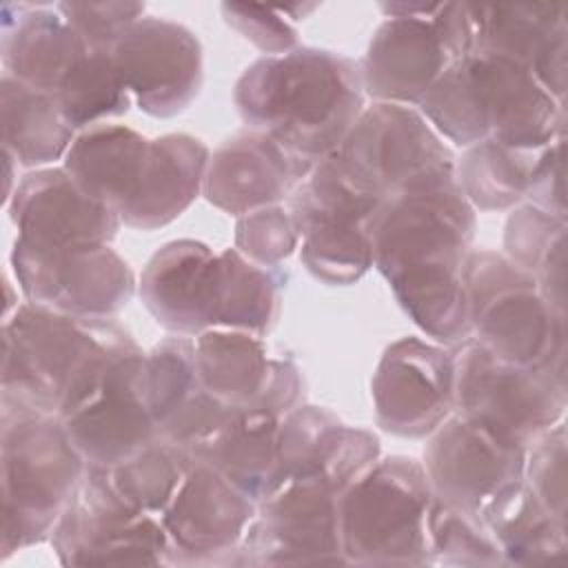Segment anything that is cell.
I'll return each instance as SVG.
<instances>
[{"label": "cell", "instance_id": "cell-38", "mask_svg": "<svg viewBox=\"0 0 568 568\" xmlns=\"http://www.w3.org/2000/svg\"><path fill=\"white\" fill-rule=\"evenodd\" d=\"M300 246V231L293 220V213L282 206H264L237 217L235 224V248L262 264L277 266L295 253Z\"/></svg>", "mask_w": 568, "mask_h": 568}, {"label": "cell", "instance_id": "cell-39", "mask_svg": "<svg viewBox=\"0 0 568 568\" xmlns=\"http://www.w3.org/2000/svg\"><path fill=\"white\" fill-rule=\"evenodd\" d=\"M566 422H557L541 433L528 448L524 462V481L541 501V506L566 524Z\"/></svg>", "mask_w": 568, "mask_h": 568}, {"label": "cell", "instance_id": "cell-2", "mask_svg": "<svg viewBox=\"0 0 568 568\" xmlns=\"http://www.w3.org/2000/svg\"><path fill=\"white\" fill-rule=\"evenodd\" d=\"M364 100L359 62L315 47L257 58L233 91L244 124L273 138L308 171L342 146Z\"/></svg>", "mask_w": 568, "mask_h": 568}, {"label": "cell", "instance_id": "cell-35", "mask_svg": "<svg viewBox=\"0 0 568 568\" xmlns=\"http://www.w3.org/2000/svg\"><path fill=\"white\" fill-rule=\"evenodd\" d=\"M62 115L75 129L124 115L133 100L118 69L113 49L91 47L53 93Z\"/></svg>", "mask_w": 568, "mask_h": 568}, {"label": "cell", "instance_id": "cell-27", "mask_svg": "<svg viewBox=\"0 0 568 568\" xmlns=\"http://www.w3.org/2000/svg\"><path fill=\"white\" fill-rule=\"evenodd\" d=\"M0 58L4 73L53 95L91 44L55 4H2Z\"/></svg>", "mask_w": 568, "mask_h": 568}, {"label": "cell", "instance_id": "cell-6", "mask_svg": "<svg viewBox=\"0 0 568 568\" xmlns=\"http://www.w3.org/2000/svg\"><path fill=\"white\" fill-rule=\"evenodd\" d=\"M464 284L470 339L510 364L566 371V315L528 271L501 253L470 251Z\"/></svg>", "mask_w": 568, "mask_h": 568}, {"label": "cell", "instance_id": "cell-7", "mask_svg": "<svg viewBox=\"0 0 568 568\" xmlns=\"http://www.w3.org/2000/svg\"><path fill=\"white\" fill-rule=\"evenodd\" d=\"M382 204L337 153L322 160L288 197L308 273L339 286L364 277L375 264L371 226Z\"/></svg>", "mask_w": 568, "mask_h": 568}, {"label": "cell", "instance_id": "cell-13", "mask_svg": "<svg viewBox=\"0 0 568 568\" xmlns=\"http://www.w3.org/2000/svg\"><path fill=\"white\" fill-rule=\"evenodd\" d=\"M11 264L27 302L75 317L109 320L135 293L131 266L109 244L38 248L16 240Z\"/></svg>", "mask_w": 568, "mask_h": 568}, {"label": "cell", "instance_id": "cell-4", "mask_svg": "<svg viewBox=\"0 0 568 568\" xmlns=\"http://www.w3.org/2000/svg\"><path fill=\"white\" fill-rule=\"evenodd\" d=\"M0 459L2 559H9L51 539L89 466L58 415L16 408H2Z\"/></svg>", "mask_w": 568, "mask_h": 568}, {"label": "cell", "instance_id": "cell-15", "mask_svg": "<svg viewBox=\"0 0 568 568\" xmlns=\"http://www.w3.org/2000/svg\"><path fill=\"white\" fill-rule=\"evenodd\" d=\"M257 515V501L213 466L193 459L160 519L171 566H235L237 548Z\"/></svg>", "mask_w": 568, "mask_h": 568}, {"label": "cell", "instance_id": "cell-29", "mask_svg": "<svg viewBox=\"0 0 568 568\" xmlns=\"http://www.w3.org/2000/svg\"><path fill=\"white\" fill-rule=\"evenodd\" d=\"M282 417L260 408H233L197 444L189 448L222 473L251 499L260 501L277 473V433Z\"/></svg>", "mask_w": 568, "mask_h": 568}, {"label": "cell", "instance_id": "cell-42", "mask_svg": "<svg viewBox=\"0 0 568 568\" xmlns=\"http://www.w3.org/2000/svg\"><path fill=\"white\" fill-rule=\"evenodd\" d=\"M564 155L566 135L555 138L546 144L532 166L526 200L561 220H566V180H564Z\"/></svg>", "mask_w": 568, "mask_h": 568}, {"label": "cell", "instance_id": "cell-18", "mask_svg": "<svg viewBox=\"0 0 568 568\" xmlns=\"http://www.w3.org/2000/svg\"><path fill=\"white\" fill-rule=\"evenodd\" d=\"M133 104L153 118L186 111L204 82L197 36L180 22L142 16L113 47Z\"/></svg>", "mask_w": 568, "mask_h": 568}, {"label": "cell", "instance_id": "cell-28", "mask_svg": "<svg viewBox=\"0 0 568 568\" xmlns=\"http://www.w3.org/2000/svg\"><path fill=\"white\" fill-rule=\"evenodd\" d=\"M209 158V146L189 133L149 140L135 191L120 211L122 224L153 231L178 220L202 193Z\"/></svg>", "mask_w": 568, "mask_h": 568}, {"label": "cell", "instance_id": "cell-23", "mask_svg": "<svg viewBox=\"0 0 568 568\" xmlns=\"http://www.w3.org/2000/svg\"><path fill=\"white\" fill-rule=\"evenodd\" d=\"M479 113L490 140L539 151L566 135V106L524 67L484 53L468 55Z\"/></svg>", "mask_w": 568, "mask_h": 568}, {"label": "cell", "instance_id": "cell-24", "mask_svg": "<svg viewBox=\"0 0 568 568\" xmlns=\"http://www.w3.org/2000/svg\"><path fill=\"white\" fill-rule=\"evenodd\" d=\"M379 457L373 430L348 426L324 406L300 404L280 422L275 479L317 475L342 495Z\"/></svg>", "mask_w": 568, "mask_h": 568}, {"label": "cell", "instance_id": "cell-11", "mask_svg": "<svg viewBox=\"0 0 568 568\" xmlns=\"http://www.w3.org/2000/svg\"><path fill=\"white\" fill-rule=\"evenodd\" d=\"M344 566L339 493L317 475L275 479L257 501L235 566Z\"/></svg>", "mask_w": 568, "mask_h": 568}, {"label": "cell", "instance_id": "cell-32", "mask_svg": "<svg viewBox=\"0 0 568 568\" xmlns=\"http://www.w3.org/2000/svg\"><path fill=\"white\" fill-rule=\"evenodd\" d=\"M481 517L493 532L504 566L548 561L566 555V524L555 519L521 479L504 486Z\"/></svg>", "mask_w": 568, "mask_h": 568}, {"label": "cell", "instance_id": "cell-40", "mask_svg": "<svg viewBox=\"0 0 568 568\" xmlns=\"http://www.w3.org/2000/svg\"><path fill=\"white\" fill-rule=\"evenodd\" d=\"M55 7L98 49H113L146 9L142 2H58Z\"/></svg>", "mask_w": 568, "mask_h": 568}, {"label": "cell", "instance_id": "cell-12", "mask_svg": "<svg viewBox=\"0 0 568 568\" xmlns=\"http://www.w3.org/2000/svg\"><path fill=\"white\" fill-rule=\"evenodd\" d=\"M335 153L384 202L455 171L457 160L419 109L386 102L366 106Z\"/></svg>", "mask_w": 568, "mask_h": 568}, {"label": "cell", "instance_id": "cell-1", "mask_svg": "<svg viewBox=\"0 0 568 568\" xmlns=\"http://www.w3.org/2000/svg\"><path fill=\"white\" fill-rule=\"evenodd\" d=\"M475 226L455 171L386 200L371 226L373 266L410 320L446 346L470 339L464 266Z\"/></svg>", "mask_w": 568, "mask_h": 568}, {"label": "cell", "instance_id": "cell-36", "mask_svg": "<svg viewBox=\"0 0 568 568\" xmlns=\"http://www.w3.org/2000/svg\"><path fill=\"white\" fill-rule=\"evenodd\" d=\"M189 466L191 455L160 437L106 473L124 499L146 513L162 515Z\"/></svg>", "mask_w": 568, "mask_h": 568}, {"label": "cell", "instance_id": "cell-33", "mask_svg": "<svg viewBox=\"0 0 568 568\" xmlns=\"http://www.w3.org/2000/svg\"><path fill=\"white\" fill-rule=\"evenodd\" d=\"M504 248L535 277L546 302L566 315V220L521 202L506 220Z\"/></svg>", "mask_w": 568, "mask_h": 568}, {"label": "cell", "instance_id": "cell-22", "mask_svg": "<svg viewBox=\"0 0 568 568\" xmlns=\"http://www.w3.org/2000/svg\"><path fill=\"white\" fill-rule=\"evenodd\" d=\"M566 4L557 2L470 4L473 53L504 58L528 69L557 102L566 104Z\"/></svg>", "mask_w": 568, "mask_h": 568}, {"label": "cell", "instance_id": "cell-5", "mask_svg": "<svg viewBox=\"0 0 568 568\" xmlns=\"http://www.w3.org/2000/svg\"><path fill=\"white\" fill-rule=\"evenodd\" d=\"M433 488L415 457H379L339 495V532L346 564H435L428 537Z\"/></svg>", "mask_w": 568, "mask_h": 568}, {"label": "cell", "instance_id": "cell-37", "mask_svg": "<svg viewBox=\"0 0 568 568\" xmlns=\"http://www.w3.org/2000/svg\"><path fill=\"white\" fill-rule=\"evenodd\" d=\"M428 537L435 564L504 566L499 546L481 513L433 497L428 513Z\"/></svg>", "mask_w": 568, "mask_h": 568}, {"label": "cell", "instance_id": "cell-3", "mask_svg": "<svg viewBox=\"0 0 568 568\" xmlns=\"http://www.w3.org/2000/svg\"><path fill=\"white\" fill-rule=\"evenodd\" d=\"M133 337L109 320L40 304L16 306L2 324V408L60 415L98 368Z\"/></svg>", "mask_w": 568, "mask_h": 568}, {"label": "cell", "instance_id": "cell-17", "mask_svg": "<svg viewBox=\"0 0 568 568\" xmlns=\"http://www.w3.org/2000/svg\"><path fill=\"white\" fill-rule=\"evenodd\" d=\"M377 424L397 437H428L455 413V351L419 337L386 346L371 379Z\"/></svg>", "mask_w": 568, "mask_h": 568}, {"label": "cell", "instance_id": "cell-10", "mask_svg": "<svg viewBox=\"0 0 568 568\" xmlns=\"http://www.w3.org/2000/svg\"><path fill=\"white\" fill-rule=\"evenodd\" d=\"M144 362L146 353L129 342L60 410L87 466L109 470L160 439L144 395Z\"/></svg>", "mask_w": 568, "mask_h": 568}, {"label": "cell", "instance_id": "cell-31", "mask_svg": "<svg viewBox=\"0 0 568 568\" xmlns=\"http://www.w3.org/2000/svg\"><path fill=\"white\" fill-rule=\"evenodd\" d=\"M2 153L20 166H44L67 155L78 131L53 95L2 73Z\"/></svg>", "mask_w": 568, "mask_h": 568}, {"label": "cell", "instance_id": "cell-34", "mask_svg": "<svg viewBox=\"0 0 568 568\" xmlns=\"http://www.w3.org/2000/svg\"><path fill=\"white\" fill-rule=\"evenodd\" d=\"M539 151H524L486 138L466 146L464 155L455 160V178L475 211H508L526 200Z\"/></svg>", "mask_w": 568, "mask_h": 568}, {"label": "cell", "instance_id": "cell-9", "mask_svg": "<svg viewBox=\"0 0 568 568\" xmlns=\"http://www.w3.org/2000/svg\"><path fill=\"white\" fill-rule=\"evenodd\" d=\"M566 371L504 362L475 339L455 351V413L475 417L528 448L564 419Z\"/></svg>", "mask_w": 568, "mask_h": 568}, {"label": "cell", "instance_id": "cell-25", "mask_svg": "<svg viewBox=\"0 0 568 568\" xmlns=\"http://www.w3.org/2000/svg\"><path fill=\"white\" fill-rule=\"evenodd\" d=\"M308 173L273 138L246 129L211 153L202 193L220 211L242 217L291 197Z\"/></svg>", "mask_w": 568, "mask_h": 568}, {"label": "cell", "instance_id": "cell-16", "mask_svg": "<svg viewBox=\"0 0 568 568\" xmlns=\"http://www.w3.org/2000/svg\"><path fill=\"white\" fill-rule=\"evenodd\" d=\"M524 462L521 444L462 413L439 424L424 450L433 497L475 513H481L504 486L524 477Z\"/></svg>", "mask_w": 568, "mask_h": 568}, {"label": "cell", "instance_id": "cell-20", "mask_svg": "<svg viewBox=\"0 0 568 568\" xmlns=\"http://www.w3.org/2000/svg\"><path fill=\"white\" fill-rule=\"evenodd\" d=\"M140 297L151 317L173 335L195 337L222 328L229 262L197 240H173L158 248L140 275Z\"/></svg>", "mask_w": 568, "mask_h": 568}, {"label": "cell", "instance_id": "cell-14", "mask_svg": "<svg viewBox=\"0 0 568 568\" xmlns=\"http://www.w3.org/2000/svg\"><path fill=\"white\" fill-rule=\"evenodd\" d=\"M439 4H382L386 20L375 29L359 62L364 91L373 102L419 104L457 62L439 22Z\"/></svg>", "mask_w": 568, "mask_h": 568}, {"label": "cell", "instance_id": "cell-30", "mask_svg": "<svg viewBox=\"0 0 568 568\" xmlns=\"http://www.w3.org/2000/svg\"><path fill=\"white\" fill-rule=\"evenodd\" d=\"M149 140L124 124H95L78 131L64 155L69 175L118 215L140 180Z\"/></svg>", "mask_w": 568, "mask_h": 568}, {"label": "cell", "instance_id": "cell-21", "mask_svg": "<svg viewBox=\"0 0 568 568\" xmlns=\"http://www.w3.org/2000/svg\"><path fill=\"white\" fill-rule=\"evenodd\" d=\"M18 242L38 248L111 244L120 215L89 195L64 166L27 173L7 200Z\"/></svg>", "mask_w": 568, "mask_h": 568}, {"label": "cell", "instance_id": "cell-8", "mask_svg": "<svg viewBox=\"0 0 568 568\" xmlns=\"http://www.w3.org/2000/svg\"><path fill=\"white\" fill-rule=\"evenodd\" d=\"M51 546L64 566H171L160 515L133 506L93 466L62 510Z\"/></svg>", "mask_w": 568, "mask_h": 568}, {"label": "cell", "instance_id": "cell-19", "mask_svg": "<svg viewBox=\"0 0 568 568\" xmlns=\"http://www.w3.org/2000/svg\"><path fill=\"white\" fill-rule=\"evenodd\" d=\"M204 388L229 408H260L284 417L304 402L300 366L271 355L264 337L237 328H211L193 337Z\"/></svg>", "mask_w": 568, "mask_h": 568}, {"label": "cell", "instance_id": "cell-26", "mask_svg": "<svg viewBox=\"0 0 568 568\" xmlns=\"http://www.w3.org/2000/svg\"><path fill=\"white\" fill-rule=\"evenodd\" d=\"M144 395L160 437L186 453L233 410L204 388L193 337L184 335H171L146 353Z\"/></svg>", "mask_w": 568, "mask_h": 568}, {"label": "cell", "instance_id": "cell-41", "mask_svg": "<svg viewBox=\"0 0 568 568\" xmlns=\"http://www.w3.org/2000/svg\"><path fill=\"white\" fill-rule=\"evenodd\" d=\"M224 22L266 55H282L297 49V29L282 9L264 4H222Z\"/></svg>", "mask_w": 568, "mask_h": 568}]
</instances>
